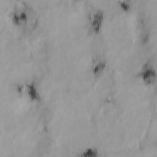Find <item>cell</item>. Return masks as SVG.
Masks as SVG:
<instances>
[{"label":"cell","instance_id":"1","mask_svg":"<svg viewBox=\"0 0 157 157\" xmlns=\"http://www.w3.org/2000/svg\"><path fill=\"white\" fill-rule=\"evenodd\" d=\"M11 17L13 23L27 32L33 30L38 21L36 11L27 3L21 1L15 4Z\"/></svg>","mask_w":157,"mask_h":157},{"label":"cell","instance_id":"5","mask_svg":"<svg viewBox=\"0 0 157 157\" xmlns=\"http://www.w3.org/2000/svg\"><path fill=\"white\" fill-rule=\"evenodd\" d=\"M93 64V73L95 76H98L103 72L105 67V62L102 59H99L94 61Z\"/></svg>","mask_w":157,"mask_h":157},{"label":"cell","instance_id":"3","mask_svg":"<svg viewBox=\"0 0 157 157\" xmlns=\"http://www.w3.org/2000/svg\"><path fill=\"white\" fill-rule=\"evenodd\" d=\"M138 75L147 84L153 83L156 78V71L149 63L144 65L140 71L138 73Z\"/></svg>","mask_w":157,"mask_h":157},{"label":"cell","instance_id":"4","mask_svg":"<svg viewBox=\"0 0 157 157\" xmlns=\"http://www.w3.org/2000/svg\"><path fill=\"white\" fill-rule=\"evenodd\" d=\"M26 92L31 99L37 100L40 99V95L36 86L35 83L31 82L26 85Z\"/></svg>","mask_w":157,"mask_h":157},{"label":"cell","instance_id":"6","mask_svg":"<svg viewBox=\"0 0 157 157\" xmlns=\"http://www.w3.org/2000/svg\"><path fill=\"white\" fill-rule=\"evenodd\" d=\"M98 155V151L94 149L89 148L85 150L84 151L82 152L80 156H86V157H93V156H97Z\"/></svg>","mask_w":157,"mask_h":157},{"label":"cell","instance_id":"7","mask_svg":"<svg viewBox=\"0 0 157 157\" xmlns=\"http://www.w3.org/2000/svg\"><path fill=\"white\" fill-rule=\"evenodd\" d=\"M118 3L120 4V6L121 7V8L126 10H129L131 7L129 2L128 1H120L118 2Z\"/></svg>","mask_w":157,"mask_h":157},{"label":"cell","instance_id":"2","mask_svg":"<svg viewBox=\"0 0 157 157\" xmlns=\"http://www.w3.org/2000/svg\"><path fill=\"white\" fill-rule=\"evenodd\" d=\"M88 19L91 28L95 33H98L100 30L104 20V12L102 10L93 9L90 13Z\"/></svg>","mask_w":157,"mask_h":157}]
</instances>
